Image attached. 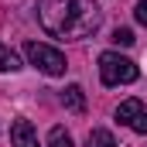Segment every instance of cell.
<instances>
[{
	"label": "cell",
	"instance_id": "277c9868",
	"mask_svg": "<svg viewBox=\"0 0 147 147\" xmlns=\"http://www.w3.org/2000/svg\"><path fill=\"white\" fill-rule=\"evenodd\" d=\"M116 120L123 127H130L134 134H147V106L140 99H123L116 106Z\"/></svg>",
	"mask_w": 147,
	"mask_h": 147
},
{
	"label": "cell",
	"instance_id": "6da1fadb",
	"mask_svg": "<svg viewBox=\"0 0 147 147\" xmlns=\"http://www.w3.org/2000/svg\"><path fill=\"white\" fill-rule=\"evenodd\" d=\"M38 24L51 38H89L99 31L103 10L96 0H38Z\"/></svg>",
	"mask_w": 147,
	"mask_h": 147
},
{
	"label": "cell",
	"instance_id": "ba28073f",
	"mask_svg": "<svg viewBox=\"0 0 147 147\" xmlns=\"http://www.w3.org/2000/svg\"><path fill=\"white\" fill-rule=\"evenodd\" d=\"M17 69H21V58L0 41V72H17Z\"/></svg>",
	"mask_w": 147,
	"mask_h": 147
},
{
	"label": "cell",
	"instance_id": "9c48e42d",
	"mask_svg": "<svg viewBox=\"0 0 147 147\" xmlns=\"http://www.w3.org/2000/svg\"><path fill=\"white\" fill-rule=\"evenodd\" d=\"M48 147H72V137L65 127H51L48 130Z\"/></svg>",
	"mask_w": 147,
	"mask_h": 147
},
{
	"label": "cell",
	"instance_id": "30bf717a",
	"mask_svg": "<svg viewBox=\"0 0 147 147\" xmlns=\"http://www.w3.org/2000/svg\"><path fill=\"white\" fill-rule=\"evenodd\" d=\"M113 45L130 48V45H134V31H130V28H116V31H113Z\"/></svg>",
	"mask_w": 147,
	"mask_h": 147
},
{
	"label": "cell",
	"instance_id": "7a4b0ae2",
	"mask_svg": "<svg viewBox=\"0 0 147 147\" xmlns=\"http://www.w3.org/2000/svg\"><path fill=\"white\" fill-rule=\"evenodd\" d=\"M137 75H140L137 65L127 55H120V51H103L99 55V79H103V86H127Z\"/></svg>",
	"mask_w": 147,
	"mask_h": 147
},
{
	"label": "cell",
	"instance_id": "8992f818",
	"mask_svg": "<svg viewBox=\"0 0 147 147\" xmlns=\"http://www.w3.org/2000/svg\"><path fill=\"white\" fill-rule=\"evenodd\" d=\"M62 106L72 113H82L86 110V92H82V86H65V92H62Z\"/></svg>",
	"mask_w": 147,
	"mask_h": 147
},
{
	"label": "cell",
	"instance_id": "3957f363",
	"mask_svg": "<svg viewBox=\"0 0 147 147\" xmlns=\"http://www.w3.org/2000/svg\"><path fill=\"white\" fill-rule=\"evenodd\" d=\"M24 55H28V62L34 65L38 72H45V75H62L69 69V65H65V55H62L58 48L45 45V41H28V45H24Z\"/></svg>",
	"mask_w": 147,
	"mask_h": 147
},
{
	"label": "cell",
	"instance_id": "5b68a950",
	"mask_svg": "<svg viewBox=\"0 0 147 147\" xmlns=\"http://www.w3.org/2000/svg\"><path fill=\"white\" fill-rule=\"evenodd\" d=\"M10 144L14 147H38V134H34V127H31V120H14Z\"/></svg>",
	"mask_w": 147,
	"mask_h": 147
},
{
	"label": "cell",
	"instance_id": "8fae6325",
	"mask_svg": "<svg viewBox=\"0 0 147 147\" xmlns=\"http://www.w3.org/2000/svg\"><path fill=\"white\" fill-rule=\"evenodd\" d=\"M134 17H137V21L147 28V0H137V7H134Z\"/></svg>",
	"mask_w": 147,
	"mask_h": 147
},
{
	"label": "cell",
	"instance_id": "52a82bcc",
	"mask_svg": "<svg viewBox=\"0 0 147 147\" xmlns=\"http://www.w3.org/2000/svg\"><path fill=\"white\" fill-rule=\"evenodd\" d=\"M86 147H116V140H113L110 130L96 127V130H89V140H86Z\"/></svg>",
	"mask_w": 147,
	"mask_h": 147
}]
</instances>
